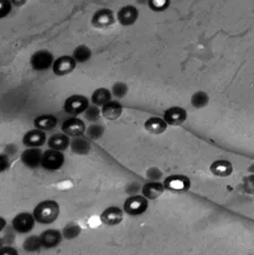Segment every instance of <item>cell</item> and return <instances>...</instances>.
Wrapping results in <instances>:
<instances>
[{
  "label": "cell",
  "instance_id": "cell-1",
  "mask_svg": "<svg viewBox=\"0 0 254 255\" xmlns=\"http://www.w3.org/2000/svg\"><path fill=\"white\" fill-rule=\"evenodd\" d=\"M60 214L59 204L54 200H44L36 206L34 209V218L37 223L52 224L56 221Z\"/></svg>",
  "mask_w": 254,
  "mask_h": 255
},
{
  "label": "cell",
  "instance_id": "cell-2",
  "mask_svg": "<svg viewBox=\"0 0 254 255\" xmlns=\"http://www.w3.org/2000/svg\"><path fill=\"white\" fill-rule=\"evenodd\" d=\"M63 164H64V155L61 151L50 148L43 153L42 164H41L43 169H45L47 171H56L62 168Z\"/></svg>",
  "mask_w": 254,
  "mask_h": 255
},
{
  "label": "cell",
  "instance_id": "cell-3",
  "mask_svg": "<svg viewBox=\"0 0 254 255\" xmlns=\"http://www.w3.org/2000/svg\"><path fill=\"white\" fill-rule=\"evenodd\" d=\"M89 106V101L85 96L73 95L70 96L64 103V111L71 116H78L86 112Z\"/></svg>",
  "mask_w": 254,
  "mask_h": 255
},
{
  "label": "cell",
  "instance_id": "cell-4",
  "mask_svg": "<svg viewBox=\"0 0 254 255\" xmlns=\"http://www.w3.org/2000/svg\"><path fill=\"white\" fill-rule=\"evenodd\" d=\"M54 63L53 54L46 50H39L32 55L30 58V65L35 70V71L42 72L46 71L52 68Z\"/></svg>",
  "mask_w": 254,
  "mask_h": 255
},
{
  "label": "cell",
  "instance_id": "cell-5",
  "mask_svg": "<svg viewBox=\"0 0 254 255\" xmlns=\"http://www.w3.org/2000/svg\"><path fill=\"white\" fill-rule=\"evenodd\" d=\"M147 209V199L142 196H132L125 201L124 210L125 213L132 216H138L146 212Z\"/></svg>",
  "mask_w": 254,
  "mask_h": 255
},
{
  "label": "cell",
  "instance_id": "cell-6",
  "mask_svg": "<svg viewBox=\"0 0 254 255\" xmlns=\"http://www.w3.org/2000/svg\"><path fill=\"white\" fill-rule=\"evenodd\" d=\"M35 222L36 221H35L34 215L28 213H21L12 219V227L19 234H26V233L33 231Z\"/></svg>",
  "mask_w": 254,
  "mask_h": 255
},
{
  "label": "cell",
  "instance_id": "cell-7",
  "mask_svg": "<svg viewBox=\"0 0 254 255\" xmlns=\"http://www.w3.org/2000/svg\"><path fill=\"white\" fill-rule=\"evenodd\" d=\"M43 152L39 147H28L21 153V163L29 169H37L42 164Z\"/></svg>",
  "mask_w": 254,
  "mask_h": 255
},
{
  "label": "cell",
  "instance_id": "cell-8",
  "mask_svg": "<svg viewBox=\"0 0 254 255\" xmlns=\"http://www.w3.org/2000/svg\"><path fill=\"white\" fill-rule=\"evenodd\" d=\"M77 62L72 56L63 55L61 58L54 60V63L52 65V70L56 76H67L71 73L76 68Z\"/></svg>",
  "mask_w": 254,
  "mask_h": 255
},
{
  "label": "cell",
  "instance_id": "cell-9",
  "mask_svg": "<svg viewBox=\"0 0 254 255\" xmlns=\"http://www.w3.org/2000/svg\"><path fill=\"white\" fill-rule=\"evenodd\" d=\"M62 131L68 136H71V137H77V136H81L85 133L86 125L80 118L73 116L63 122Z\"/></svg>",
  "mask_w": 254,
  "mask_h": 255
},
{
  "label": "cell",
  "instance_id": "cell-10",
  "mask_svg": "<svg viewBox=\"0 0 254 255\" xmlns=\"http://www.w3.org/2000/svg\"><path fill=\"white\" fill-rule=\"evenodd\" d=\"M190 187V181L187 177L183 175H171V177L166 178L164 181V188L170 191L182 192L186 191Z\"/></svg>",
  "mask_w": 254,
  "mask_h": 255
},
{
  "label": "cell",
  "instance_id": "cell-11",
  "mask_svg": "<svg viewBox=\"0 0 254 255\" xmlns=\"http://www.w3.org/2000/svg\"><path fill=\"white\" fill-rule=\"evenodd\" d=\"M138 18V10L136 7L132 5H127L122 7L117 12V19L123 26L133 25Z\"/></svg>",
  "mask_w": 254,
  "mask_h": 255
},
{
  "label": "cell",
  "instance_id": "cell-12",
  "mask_svg": "<svg viewBox=\"0 0 254 255\" xmlns=\"http://www.w3.org/2000/svg\"><path fill=\"white\" fill-rule=\"evenodd\" d=\"M45 142L46 135L44 133V130H41L38 128L28 130L23 137V143L27 147H39Z\"/></svg>",
  "mask_w": 254,
  "mask_h": 255
},
{
  "label": "cell",
  "instance_id": "cell-13",
  "mask_svg": "<svg viewBox=\"0 0 254 255\" xmlns=\"http://www.w3.org/2000/svg\"><path fill=\"white\" fill-rule=\"evenodd\" d=\"M39 240L44 249H54L62 242V233L56 230H47L39 235Z\"/></svg>",
  "mask_w": 254,
  "mask_h": 255
},
{
  "label": "cell",
  "instance_id": "cell-14",
  "mask_svg": "<svg viewBox=\"0 0 254 255\" xmlns=\"http://www.w3.org/2000/svg\"><path fill=\"white\" fill-rule=\"evenodd\" d=\"M187 118V113L180 107H171L164 113V121L168 125L179 126L185 123Z\"/></svg>",
  "mask_w": 254,
  "mask_h": 255
},
{
  "label": "cell",
  "instance_id": "cell-15",
  "mask_svg": "<svg viewBox=\"0 0 254 255\" xmlns=\"http://www.w3.org/2000/svg\"><path fill=\"white\" fill-rule=\"evenodd\" d=\"M102 114L105 118L109 121H115L120 118L123 114V106L118 101L109 100L102 108Z\"/></svg>",
  "mask_w": 254,
  "mask_h": 255
},
{
  "label": "cell",
  "instance_id": "cell-16",
  "mask_svg": "<svg viewBox=\"0 0 254 255\" xmlns=\"http://www.w3.org/2000/svg\"><path fill=\"white\" fill-rule=\"evenodd\" d=\"M114 23L113 11L109 9H99L93 16V24L96 27H108Z\"/></svg>",
  "mask_w": 254,
  "mask_h": 255
},
{
  "label": "cell",
  "instance_id": "cell-17",
  "mask_svg": "<svg viewBox=\"0 0 254 255\" xmlns=\"http://www.w3.org/2000/svg\"><path fill=\"white\" fill-rule=\"evenodd\" d=\"M102 221L108 226L118 225L123 221V210L118 207H109L103 213Z\"/></svg>",
  "mask_w": 254,
  "mask_h": 255
},
{
  "label": "cell",
  "instance_id": "cell-18",
  "mask_svg": "<svg viewBox=\"0 0 254 255\" xmlns=\"http://www.w3.org/2000/svg\"><path fill=\"white\" fill-rule=\"evenodd\" d=\"M47 145L50 148L58 149V151H64L70 146V138L67 134L56 133L47 139Z\"/></svg>",
  "mask_w": 254,
  "mask_h": 255
},
{
  "label": "cell",
  "instance_id": "cell-19",
  "mask_svg": "<svg viewBox=\"0 0 254 255\" xmlns=\"http://www.w3.org/2000/svg\"><path fill=\"white\" fill-rule=\"evenodd\" d=\"M34 125L41 130H51L58 125V120L53 115H41L34 120Z\"/></svg>",
  "mask_w": 254,
  "mask_h": 255
},
{
  "label": "cell",
  "instance_id": "cell-20",
  "mask_svg": "<svg viewBox=\"0 0 254 255\" xmlns=\"http://www.w3.org/2000/svg\"><path fill=\"white\" fill-rule=\"evenodd\" d=\"M164 189V184H161L160 182H148L143 187V196L145 197L146 199H156V198H159L162 193H163Z\"/></svg>",
  "mask_w": 254,
  "mask_h": 255
},
{
  "label": "cell",
  "instance_id": "cell-21",
  "mask_svg": "<svg viewBox=\"0 0 254 255\" xmlns=\"http://www.w3.org/2000/svg\"><path fill=\"white\" fill-rule=\"evenodd\" d=\"M210 171L217 177H227V175L233 172V168H232L230 162L225 160H218L210 165Z\"/></svg>",
  "mask_w": 254,
  "mask_h": 255
},
{
  "label": "cell",
  "instance_id": "cell-22",
  "mask_svg": "<svg viewBox=\"0 0 254 255\" xmlns=\"http://www.w3.org/2000/svg\"><path fill=\"white\" fill-rule=\"evenodd\" d=\"M166 122L159 117H151L145 122V129L152 134H162L166 129Z\"/></svg>",
  "mask_w": 254,
  "mask_h": 255
},
{
  "label": "cell",
  "instance_id": "cell-23",
  "mask_svg": "<svg viewBox=\"0 0 254 255\" xmlns=\"http://www.w3.org/2000/svg\"><path fill=\"white\" fill-rule=\"evenodd\" d=\"M70 147H71L74 154L79 155L87 154L90 151V144L88 140L80 137V136H77V137H73L72 140H70Z\"/></svg>",
  "mask_w": 254,
  "mask_h": 255
},
{
  "label": "cell",
  "instance_id": "cell-24",
  "mask_svg": "<svg viewBox=\"0 0 254 255\" xmlns=\"http://www.w3.org/2000/svg\"><path fill=\"white\" fill-rule=\"evenodd\" d=\"M112 91H109L106 88H99L94 91L91 100L96 106H104L109 100H112Z\"/></svg>",
  "mask_w": 254,
  "mask_h": 255
},
{
  "label": "cell",
  "instance_id": "cell-25",
  "mask_svg": "<svg viewBox=\"0 0 254 255\" xmlns=\"http://www.w3.org/2000/svg\"><path fill=\"white\" fill-rule=\"evenodd\" d=\"M91 50L86 45H79L74 48L72 58L74 59L77 63H86L87 61H89L91 58Z\"/></svg>",
  "mask_w": 254,
  "mask_h": 255
},
{
  "label": "cell",
  "instance_id": "cell-26",
  "mask_svg": "<svg viewBox=\"0 0 254 255\" xmlns=\"http://www.w3.org/2000/svg\"><path fill=\"white\" fill-rule=\"evenodd\" d=\"M23 248L26 252L28 253L38 252V251L43 248L41 240H39V236H28L24 242Z\"/></svg>",
  "mask_w": 254,
  "mask_h": 255
},
{
  "label": "cell",
  "instance_id": "cell-27",
  "mask_svg": "<svg viewBox=\"0 0 254 255\" xmlns=\"http://www.w3.org/2000/svg\"><path fill=\"white\" fill-rule=\"evenodd\" d=\"M80 227L77 225L76 223H70L67 226L63 228L62 231V236L67 240H74L80 235Z\"/></svg>",
  "mask_w": 254,
  "mask_h": 255
},
{
  "label": "cell",
  "instance_id": "cell-28",
  "mask_svg": "<svg viewBox=\"0 0 254 255\" xmlns=\"http://www.w3.org/2000/svg\"><path fill=\"white\" fill-rule=\"evenodd\" d=\"M208 100L209 98L207 94H205L203 91H199V92H196V94L192 96L191 104L194 105L196 108H203L208 104Z\"/></svg>",
  "mask_w": 254,
  "mask_h": 255
},
{
  "label": "cell",
  "instance_id": "cell-29",
  "mask_svg": "<svg viewBox=\"0 0 254 255\" xmlns=\"http://www.w3.org/2000/svg\"><path fill=\"white\" fill-rule=\"evenodd\" d=\"M153 11H164L170 6V0H147Z\"/></svg>",
  "mask_w": 254,
  "mask_h": 255
},
{
  "label": "cell",
  "instance_id": "cell-30",
  "mask_svg": "<svg viewBox=\"0 0 254 255\" xmlns=\"http://www.w3.org/2000/svg\"><path fill=\"white\" fill-rule=\"evenodd\" d=\"M127 91H128V88H127V86L124 82H117L113 86L112 95L118 99H122L123 97L126 96Z\"/></svg>",
  "mask_w": 254,
  "mask_h": 255
},
{
  "label": "cell",
  "instance_id": "cell-31",
  "mask_svg": "<svg viewBox=\"0 0 254 255\" xmlns=\"http://www.w3.org/2000/svg\"><path fill=\"white\" fill-rule=\"evenodd\" d=\"M100 113H102V111H99L98 106L95 105V106H88V108L86 109V112L83 114H85L86 120H88L90 122H96L99 120Z\"/></svg>",
  "mask_w": 254,
  "mask_h": 255
},
{
  "label": "cell",
  "instance_id": "cell-32",
  "mask_svg": "<svg viewBox=\"0 0 254 255\" xmlns=\"http://www.w3.org/2000/svg\"><path fill=\"white\" fill-rule=\"evenodd\" d=\"M104 134V127L100 125H91L88 129H87V135L90 138L97 139Z\"/></svg>",
  "mask_w": 254,
  "mask_h": 255
},
{
  "label": "cell",
  "instance_id": "cell-33",
  "mask_svg": "<svg viewBox=\"0 0 254 255\" xmlns=\"http://www.w3.org/2000/svg\"><path fill=\"white\" fill-rule=\"evenodd\" d=\"M11 2L10 0H0V19L5 18L11 11Z\"/></svg>",
  "mask_w": 254,
  "mask_h": 255
},
{
  "label": "cell",
  "instance_id": "cell-34",
  "mask_svg": "<svg viewBox=\"0 0 254 255\" xmlns=\"http://www.w3.org/2000/svg\"><path fill=\"white\" fill-rule=\"evenodd\" d=\"M10 166L9 157L7 154H0V173L5 172Z\"/></svg>",
  "mask_w": 254,
  "mask_h": 255
},
{
  "label": "cell",
  "instance_id": "cell-35",
  "mask_svg": "<svg viewBox=\"0 0 254 255\" xmlns=\"http://www.w3.org/2000/svg\"><path fill=\"white\" fill-rule=\"evenodd\" d=\"M0 254H17V251L11 248H1L0 249Z\"/></svg>",
  "mask_w": 254,
  "mask_h": 255
},
{
  "label": "cell",
  "instance_id": "cell-36",
  "mask_svg": "<svg viewBox=\"0 0 254 255\" xmlns=\"http://www.w3.org/2000/svg\"><path fill=\"white\" fill-rule=\"evenodd\" d=\"M10 2H11L12 6L20 7V6H23L24 3L26 2V0H10Z\"/></svg>",
  "mask_w": 254,
  "mask_h": 255
},
{
  "label": "cell",
  "instance_id": "cell-37",
  "mask_svg": "<svg viewBox=\"0 0 254 255\" xmlns=\"http://www.w3.org/2000/svg\"><path fill=\"white\" fill-rule=\"evenodd\" d=\"M6 226V221L2 217H0V232H1Z\"/></svg>",
  "mask_w": 254,
  "mask_h": 255
},
{
  "label": "cell",
  "instance_id": "cell-38",
  "mask_svg": "<svg viewBox=\"0 0 254 255\" xmlns=\"http://www.w3.org/2000/svg\"><path fill=\"white\" fill-rule=\"evenodd\" d=\"M2 248V241H1V239H0V249Z\"/></svg>",
  "mask_w": 254,
  "mask_h": 255
}]
</instances>
